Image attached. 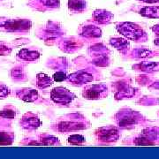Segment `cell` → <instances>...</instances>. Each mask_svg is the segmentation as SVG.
<instances>
[{
    "mask_svg": "<svg viewBox=\"0 0 159 159\" xmlns=\"http://www.w3.org/2000/svg\"><path fill=\"white\" fill-rule=\"evenodd\" d=\"M68 8L70 11L74 12H81L85 10V0H69Z\"/></svg>",
    "mask_w": 159,
    "mask_h": 159,
    "instance_id": "cell-6",
    "label": "cell"
},
{
    "mask_svg": "<svg viewBox=\"0 0 159 159\" xmlns=\"http://www.w3.org/2000/svg\"><path fill=\"white\" fill-rule=\"evenodd\" d=\"M18 97L26 102H34L38 97V93L34 89H25L18 93Z\"/></svg>",
    "mask_w": 159,
    "mask_h": 159,
    "instance_id": "cell-4",
    "label": "cell"
},
{
    "mask_svg": "<svg viewBox=\"0 0 159 159\" xmlns=\"http://www.w3.org/2000/svg\"><path fill=\"white\" fill-rule=\"evenodd\" d=\"M85 125L78 123H70V122H62L58 125V130L60 132H70V131L83 129Z\"/></svg>",
    "mask_w": 159,
    "mask_h": 159,
    "instance_id": "cell-7",
    "label": "cell"
},
{
    "mask_svg": "<svg viewBox=\"0 0 159 159\" xmlns=\"http://www.w3.org/2000/svg\"><path fill=\"white\" fill-rule=\"evenodd\" d=\"M23 126H25L26 128H29V129H34V128H37L40 125V120L37 117L33 116L32 118H28L26 119L24 117L22 121Z\"/></svg>",
    "mask_w": 159,
    "mask_h": 159,
    "instance_id": "cell-9",
    "label": "cell"
},
{
    "mask_svg": "<svg viewBox=\"0 0 159 159\" xmlns=\"http://www.w3.org/2000/svg\"><path fill=\"white\" fill-rule=\"evenodd\" d=\"M19 56L21 57V58H23V59L32 61V60H35V59H37V58L40 57V54L37 52V51L22 50V51H20V52L19 53Z\"/></svg>",
    "mask_w": 159,
    "mask_h": 159,
    "instance_id": "cell-10",
    "label": "cell"
},
{
    "mask_svg": "<svg viewBox=\"0 0 159 159\" xmlns=\"http://www.w3.org/2000/svg\"><path fill=\"white\" fill-rule=\"evenodd\" d=\"M52 78H53V80H54L55 81L60 82V81L65 80L67 77H66V74H65V73H63V72H57L56 74H54Z\"/></svg>",
    "mask_w": 159,
    "mask_h": 159,
    "instance_id": "cell-16",
    "label": "cell"
},
{
    "mask_svg": "<svg viewBox=\"0 0 159 159\" xmlns=\"http://www.w3.org/2000/svg\"><path fill=\"white\" fill-rule=\"evenodd\" d=\"M106 89L102 85H92L86 88L83 96L88 99H98L104 96Z\"/></svg>",
    "mask_w": 159,
    "mask_h": 159,
    "instance_id": "cell-2",
    "label": "cell"
},
{
    "mask_svg": "<svg viewBox=\"0 0 159 159\" xmlns=\"http://www.w3.org/2000/svg\"><path fill=\"white\" fill-rule=\"evenodd\" d=\"M11 139L7 134H0V145L11 144Z\"/></svg>",
    "mask_w": 159,
    "mask_h": 159,
    "instance_id": "cell-15",
    "label": "cell"
},
{
    "mask_svg": "<svg viewBox=\"0 0 159 159\" xmlns=\"http://www.w3.org/2000/svg\"><path fill=\"white\" fill-rule=\"evenodd\" d=\"M9 89L8 88L4 85H0V98H5L6 96L9 95Z\"/></svg>",
    "mask_w": 159,
    "mask_h": 159,
    "instance_id": "cell-17",
    "label": "cell"
},
{
    "mask_svg": "<svg viewBox=\"0 0 159 159\" xmlns=\"http://www.w3.org/2000/svg\"><path fill=\"white\" fill-rule=\"evenodd\" d=\"M37 86L41 88V89H44V88H48L49 86H51L53 82V80L50 76H48L45 74H37Z\"/></svg>",
    "mask_w": 159,
    "mask_h": 159,
    "instance_id": "cell-8",
    "label": "cell"
},
{
    "mask_svg": "<svg viewBox=\"0 0 159 159\" xmlns=\"http://www.w3.org/2000/svg\"><path fill=\"white\" fill-rule=\"evenodd\" d=\"M85 142L84 137L79 135V134H74L68 138V142L72 145H80Z\"/></svg>",
    "mask_w": 159,
    "mask_h": 159,
    "instance_id": "cell-13",
    "label": "cell"
},
{
    "mask_svg": "<svg viewBox=\"0 0 159 159\" xmlns=\"http://www.w3.org/2000/svg\"><path fill=\"white\" fill-rule=\"evenodd\" d=\"M51 100L56 103L59 104H68L72 102L75 96L72 92H70L68 89L63 88V87H58L53 89L51 93Z\"/></svg>",
    "mask_w": 159,
    "mask_h": 159,
    "instance_id": "cell-1",
    "label": "cell"
},
{
    "mask_svg": "<svg viewBox=\"0 0 159 159\" xmlns=\"http://www.w3.org/2000/svg\"><path fill=\"white\" fill-rule=\"evenodd\" d=\"M0 116H3L5 118H13L15 116V111H2L0 112Z\"/></svg>",
    "mask_w": 159,
    "mask_h": 159,
    "instance_id": "cell-18",
    "label": "cell"
},
{
    "mask_svg": "<svg viewBox=\"0 0 159 159\" xmlns=\"http://www.w3.org/2000/svg\"><path fill=\"white\" fill-rule=\"evenodd\" d=\"M82 35L86 36H93V37H98L101 35V30L95 27V26H88L84 28L83 32L81 33Z\"/></svg>",
    "mask_w": 159,
    "mask_h": 159,
    "instance_id": "cell-11",
    "label": "cell"
},
{
    "mask_svg": "<svg viewBox=\"0 0 159 159\" xmlns=\"http://www.w3.org/2000/svg\"><path fill=\"white\" fill-rule=\"evenodd\" d=\"M94 19L97 22L100 24H105L111 21L113 15L110 11H105V10H97L94 11Z\"/></svg>",
    "mask_w": 159,
    "mask_h": 159,
    "instance_id": "cell-3",
    "label": "cell"
},
{
    "mask_svg": "<svg viewBox=\"0 0 159 159\" xmlns=\"http://www.w3.org/2000/svg\"><path fill=\"white\" fill-rule=\"evenodd\" d=\"M69 80H72L74 83L77 84H83L86 82H89L93 80V77L90 74H87V73H75V74H71L69 76Z\"/></svg>",
    "mask_w": 159,
    "mask_h": 159,
    "instance_id": "cell-5",
    "label": "cell"
},
{
    "mask_svg": "<svg viewBox=\"0 0 159 159\" xmlns=\"http://www.w3.org/2000/svg\"><path fill=\"white\" fill-rule=\"evenodd\" d=\"M42 3L44 6L51 8H56L59 6V0H42Z\"/></svg>",
    "mask_w": 159,
    "mask_h": 159,
    "instance_id": "cell-14",
    "label": "cell"
},
{
    "mask_svg": "<svg viewBox=\"0 0 159 159\" xmlns=\"http://www.w3.org/2000/svg\"><path fill=\"white\" fill-rule=\"evenodd\" d=\"M141 14L147 17H159V7H146L141 10Z\"/></svg>",
    "mask_w": 159,
    "mask_h": 159,
    "instance_id": "cell-12",
    "label": "cell"
}]
</instances>
